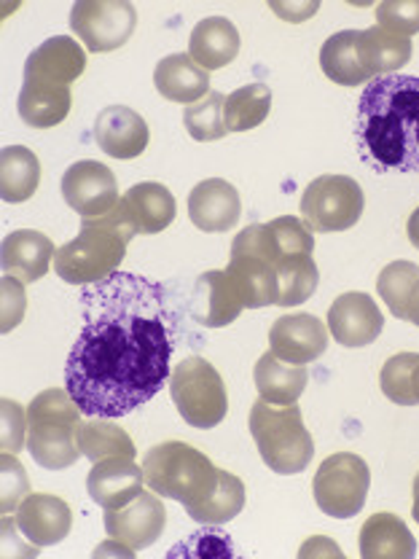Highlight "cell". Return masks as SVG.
I'll return each mask as SVG.
<instances>
[{"mask_svg":"<svg viewBox=\"0 0 419 559\" xmlns=\"http://www.w3.org/2000/svg\"><path fill=\"white\" fill-rule=\"evenodd\" d=\"M81 331L65 364V388L86 417L116 419L148 404L170 382L172 342L165 290L132 272L81 290Z\"/></svg>","mask_w":419,"mask_h":559,"instance_id":"1","label":"cell"},{"mask_svg":"<svg viewBox=\"0 0 419 559\" xmlns=\"http://www.w3.org/2000/svg\"><path fill=\"white\" fill-rule=\"evenodd\" d=\"M355 143L376 173H419V79L380 75L360 95Z\"/></svg>","mask_w":419,"mask_h":559,"instance_id":"2","label":"cell"},{"mask_svg":"<svg viewBox=\"0 0 419 559\" xmlns=\"http://www.w3.org/2000/svg\"><path fill=\"white\" fill-rule=\"evenodd\" d=\"M86 55L73 38L55 35L27 57L25 81L20 92L22 121L33 130H51L62 124L73 105L70 84L84 73Z\"/></svg>","mask_w":419,"mask_h":559,"instance_id":"3","label":"cell"},{"mask_svg":"<svg viewBox=\"0 0 419 559\" xmlns=\"http://www.w3.org/2000/svg\"><path fill=\"white\" fill-rule=\"evenodd\" d=\"M137 235L124 205L100 218H84L75 240L57 250L55 272L70 285H92L116 275L127 255V245Z\"/></svg>","mask_w":419,"mask_h":559,"instance_id":"4","label":"cell"},{"mask_svg":"<svg viewBox=\"0 0 419 559\" xmlns=\"http://www.w3.org/2000/svg\"><path fill=\"white\" fill-rule=\"evenodd\" d=\"M81 406L68 388H49L27 406V450L46 471L70 468L81 457Z\"/></svg>","mask_w":419,"mask_h":559,"instance_id":"5","label":"cell"},{"mask_svg":"<svg viewBox=\"0 0 419 559\" xmlns=\"http://www.w3.org/2000/svg\"><path fill=\"white\" fill-rule=\"evenodd\" d=\"M143 476L148 489L161 498L178 500L185 511L202 506L220 485V468L205 452L183 441H165L145 452Z\"/></svg>","mask_w":419,"mask_h":559,"instance_id":"6","label":"cell"},{"mask_svg":"<svg viewBox=\"0 0 419 559\" xmlns=\"http://www.w3.org/2000/svg\"><path fill=\"white\" fill-rule=\"evenodd\" d=\"M248 425L261 460L275 474H301L312 463L314 441L310 430L304 428V417L296 404L277 409L275 404H266L264 399H259L250 409Z\"/></svg>","mask_w":419,"mask_h":559,"instance_id":"7","label":"cell"},{"mask_svg":"<svg viewBox=\"0 0 419 559\" xmlns=\"http://www.w3.org/2000/svg\"><path fill=\"white\" fill-rule=\"evenodd\" d=\"M272 242H275V264L279 280V305H304L318 290V264H314V237L312 229L296 215H283L266 224Z\"/></svg>","mask_w":419,"mask_h":559,"instance_id":"8","label":"cell"},{"mask_svg":"<svg viewBox=\"0 0 419 559\" xmlns=\"http://www.w3.org/2000/svg\"><path fill=\"white\" fill-rule=\"evenodd\" d=\"M226 272L240 290L242 305L248 310L279 305L275 242H272L266 224L248 226L235 237Z\"/></svg>","mask_w":419,"mask_h":559,"instance_id":"9","label":"cell"},{"mask_svg":"<svg viewBox=\"0 0 419 559\" xmlns=\"http://www.w3.org/2000/svg\"><path fill=\"white\" fill-rule=\"evenodd\" d=\"M170 395L180 417L191 428H215L229 415V393L224 377L200 355L183 358L170 374Z\"/></svg>","mask_w":419,"mask_h":559,"instance_id":"10","label":"cell"},{"mask_svg":"<svg viewBox=\"0 0 419 559\" xmlns=\"http://www.w3.org/2000/svg\"><path fill=\"white\" fill-rule=\"evenodd\" d=\"M371 487V471L355 452H336L320 463L312 481L314 503L334 520H349L360 514Z\"/></svg>","mask_w":419,"mask_h":559,"instance_id":"11","label":"cell"},{"mask_svg":"<svg viewBox=\"0 0 419 559\" xmlns=\"http://www.w3.org/2000/svg\"><path fill=\"white\" fill-rule=\"evenodd\" d=\"M366 207L363 189L349 175H320L301 197V215L312 231H347Z\"/></svg>","mask_w":419,"mask_h":559,"instance_id":"12","label":"cell"},{"mask_svg":"<svg viewBox=\"0 0 419 559\" xmlns=\"http://www.w3.org/2000/svg\"><path fill=\"white\" fill-rule=\"evenodd\" d=\"M135 25L137 11L130 0H79L70 11V27L95 55L121 49Z\"/></svg>","mask_w":419,"mask_h":559,"instance_id":"13","label":"cell"},{"mask_svg":"<svg viewBox=\"0 0 419 559\" xmlns=\"http://www.w3.org/2000/svg\"><path fill=\"white\" fill-rule=\"evenodd\" d=\"M62 197L81 218H100L119 205V183L110 167L95 159L70 165L62 175Z\"/></svg>","mask_w":419,"mask_h":559,"instance_id":"14","label":"cell"},{"mask_svg":"<svg viewBox=\"0 0 419 559\" xmlns=\"http://www.w3.org/2000/svg\"><path fill=\"white\" fill-rule=\"evenodd\" d=\"M167 527V511L159 495L151 489H140V495L124 509L105 511V533L108 538L130 546L132 551H143L161 538Z\"/></svg>","mask_w":419,"mask_h":559,"instance_id":"15","label":"cell"},{"mask_svg":"<svg viewBox=\"0 0 419 559\" xmlns=\"http://www.w3.org/2000/svg\"><path fill=\"white\" fill-rule=\"evenodd\" d=\"M328 347V329L310 312L283 314L270 329V349L285 364L307 366Z\"/></svg>","mask_w":419,"mask_h":559,"instance_id":"16","label":"cell"},{"mask_svg":"<svg viewBox=\"0 0 419 559\" xmlns=\"http://www.w3.org/2000/svg\"><path fill=\"white\" fill-rule=\"evenodd\" d=\"M384 314L369 294L349 290L331 305L328 331L342 347H366L380 340Z\"/></svg>","mask_w":419,"mask_h":559,"instance_id":"17","label":"cell"},{"mask_svg":"<svg viewBox=\"0 0 419 559\" xmlns=\"http://www.w3.org/2000/svg\"><path fill=\"white\" fill-rule=\"evenodd\" d=\"M16 530L31 546H57L73 527V511L62 498L49 492H31L16 509Z\"/></svg>","mask_w":419,"mask_h":559,"instance_id":"18","label":"cell"},{"mask_svg":"<svg viewBox=\"0 0 419 559\" xmlns=\"http://www.w3.org/2000/svg\"><path fill=\"white\" fill-rule=\"evenodd\" d=\"M242 200L235 186L224 178H207L189 194L191 224L207 235H220L240 224Z\"/></svg>","mask_w":419,"mask_h":559,"instance_id":"19","label":"cell"},{"mask_svg":"<svg viewBox=\"0 0 419 559\" xmlns=\"http://www.w3.org/2000/svg\"><path fill=\"white\" fill-rule=\"evenodd\" d=\"M143 481V465H137L135 457H103L92 463L86 489L97 506L113 511L130 506L140 495Z\"/></svg>","mask_w":419,"mask_h":559,"instance_id":"20","label":"cell"},{"mask_svg":"<svg viewBox=\"0 0 419 559\" xmlns=\"http://www.w3.org/2000/svg\"><path fill=\"white\" fill-rule=\"evenodd\" d=\"M242 310V296L231 283L229 272L213 270L196 280L194 294H191V312L196 323L205 329H226L240 318Z\"/></svg>","mask_w":419,"mask_h":559,"instance_id":"21","label":"cell"},{"mask_svg":"<svg viewBox=\"0 0 419 559\" xmlns=\"http://www.w3.org/2000/svg\"><path fill=\"white\" fill-rule=\"evenodd\" d=\"M148 124L127 105H110L97 114L95 140L103 154L113 159H135L148 148Z\"/></svg>","mask_w":419,"mask_h":559,"instance_id":"22","label":"cell"},{"mask_svg":"<svg viewBox=\"0 0 419 559\" xmlns=\"http://www.w3.org/2000/svg\"><path fill=\"white\" fill-rule=\"evenodd\" d=\"M55 259V242L40 231L20 229L3 237V248H0L3 275L22 280V283H35V280L46 277Z\"/></svg>","mask_w":419,"mask_h":559,"instance_id":"23","label":"cell"},{"mask_svg":"<svg viewBox=\"0 0 419 559\" xmlns=\"http://www.w3.org/2000/svg\"><path fill=\"white\" fill-rule=\"evenodd\" d=\"M240 55V33L235 22L226 16H207L196 22L189 38V57L202 70H220L237 60Z\"/></svg>","mask_w":419,"mask_h":559,"instance_id":"24","label":"cell"},{"mask_svg":"<svg viewBox=\"0 0 419 559\" xmlns=\"http://www.w3.org/2000/svg\"><path fill=\"white\" fill-rule=\"evenodd\" d=\"M154 86L165 100L194 105L210 95V73L196 66L189 55H170L154 70Z\"/></svg>","mask_w":419,"mask_h":559,"instance_id":"25","label":"cell"},{"mask_svg":"<svg viewBox=\"0 0 419 559\" xmlns=\"http://www.w3.org/2000/svg\"><path fill=\"white\" fill-rule=\"evenodd\" d=\"M417 540L400 516L380 511L360 527V557L363 559H411Z\"/></svg>","mask_w":419,"mask_h":559,"instance_id":"26","label":"cell"},{"mask_svg":"<svg viewBox=\"0 0 419 559\" xmlns=\"http://www.w3.org/2000/svg\"><path fill=\"white\" fill-rule=\"evenodd\" d=\"M121 205L130 213L137 235H159V231H165L172 224L175 213H178L172 191L167 186L156 183V180L132 186L121 197Z\"/></svg>","mask_w":419,"mask_h":559,"instance_id":"27","label":"cell"},{"mask_svg":"<svg viewBox=\"0 0 419 559\" xmlns=\"http://www.w3.org/2000/svg\"><path fill=\"white\" fill-rule=\"evenodd\" d=\"M253 380L255 390H259V395L266 404L290 406L304 393L307 382H310V371H307V366L285 364V360H279L270 349L255 364Z\"/></svg>","mask_w":419,"mask_h":559,"instance_id":"28","label":"cell"},{"mask_svg":"<svg viewBox=\"0 0 419 559\" xmlns=\"http://www.w3.org/2000/svg\"><path fill=\"white\" fill-rule=\"evenodd\" d=\"M360 31H342L331 35L320 49V68L334 84L360 86L371 84L374 73L360 60Z\"/></svg>","mask_w":419,"mask_h":559,"instance_id":"29","label":"cell"},{"mask_svg":"<svg viewBox=\"0 0 419 559\" xmlns=\"http://www.w3.org/2000/svg\"><path fill=\"white\" fill-rule=\"evenodd\" d=\"M40 162L25 145H5L0 151V197L3 202L20 205L38 191Z\"/></svg>","mask_w":419,"mask_h":559,"instance_id":"30","label":"cell"},{"mask_svg":"<svg viewBox=\"0 0 419 559\" xmlns=\"http://www.w3.org/2000/svg\"><path fill=\"white\" fill-rule=\"evenodd\" d=\"M358 46L360 60L374 73V79L393 75L395 70H400L411 60V40L404 38V35L384 31L380 25L369 27V31H360Z\"/></svg>","mask_w":419,"mask_h":559,"instance_id":"31","label":"cell"},{"mask_svg":"<svg viewBox=\"0 0 419 559\" xmlns=\"http://www.w3.org/2000/svg\"><path fill=\"white\" fill-rule=\"evenodd\" d=\"M79 444L84 457H89L92 463L103 457H137L135 441L130 439V433L105 417H92L81 425Z\"/></svg>","mask_w":419,"mask_h":559,"instance_id":"32","label":"cell"},{"mask_svg":"<svg viewBox=\"0 0 419 559\" xmlns=\"http://www.w3.org/2000/svg\"><path fill=\"white\" fill-rule=\"evenodd\" d=\"M272 110V90L264 84H248L240 86L226 97L224 119L229 132H248L255 130L266 121Z\"/></svg>","mask_w":419,"mask_h":559,"instance_id":"33","label":"cell"},{"mask_svg":"<svg viewBox=\"0 0 419 559\" xmlns=\"http://www.w3.org/2000/svg\"><path fill=\"white\" fill-rule=\"evenodd\" d=\"M244 509V485L240 476L229 474V471H220V485L213 495L196 509L185 511L194 522L202 524H226L235 520L237 514Z\"/></svg>","mask_w":419,"mask_h":559,"instance_id":"34","label":"cell"},{"mask_svg":"<svg viewBox=\"0 0 419 559\" xmlns=\"http://www.w3.org/2000/svg\"><path fill=\"white\" fill-rule=\"evenodd\" d=\"M226 97L220 92H210L200 103L189 105L183 110V124L189 135L200 143H213V140L226 138V119H224Z\"/></svg>","mask_w":419,"mask_h":559,"instance_id":"35","label":"cell"},{"mask_svg":"<svg viewBox=\"0 0 419 559\" xmlns=\"http://www.w3.org/2000/svg\"><path fill=\"white\" fill-rule=\"evenodd\" d=\"M419 280V266L411 261H393L380 272L376 280V290H380L382 301L387 305V310L398 320H404L406 314V301H409L411 290H415Z\"/></svg>","mask_w":419,"mask_h":559,"instance_id":"36","label":"cell"},{"mask_svg":"<svg viewBox=\"0 0 419 559\" xmlns=\"http://www.w3.org/2000/svg\"><path fill=\"white\" fill-rule=\"evenodd\" d=\"M419 366V353H398L393 358H387V364L382 366V393L387 395L393 404L400 406H417L415 390H411V374Z\"/></svg>","mask_w":419,"mask_h":559,"instance_id":"37","label":"cell"},{"mask_svg":"<svg viewBox=\"0 0 419 559\" xmlns=\"http://www.w3.org/2000/svg\"><path fill=\"white\" fill-rule=\"evenodd\" d=\"M374 14L384 31L404 35V38L419 33V0H384L376 5Z\"/></svg>","mask_w":419,"mask_h":559,"instance_id":"38","label":"cell"},{"mask_svg":"<svg viewBox=\"0 0 419 559\" xmlns=\"http://www.w3.org/2000/svg\"><path fill=\"white\" fill-rule=\"evenodd\" d=\"M0 471H3V476H0L3 479V503H0V511H3V516H9L20 509V503L31 495V489H27L25 468H22L20 460L11 452H3V457H0Z\"/></svg>","mask_w":419,"mask_h":559,"instance_id":"39","label":"cell"},{"mask_svg":"<svg viewBox=\"0 0 419 559\" xmlns=\"http://www.w3.org/2000/svg\"><path fill=\"white\" fill-rule=\"evenodd\" d=\"M0 294H3V301H0V331L9 334L11 329L22 323V314L27 310V296H25V283L11 275H3V283H0Z\"/></svg>","mask_w":419,"mask_h":559,"instance_id":"40","label":"cell"},{"mask_svg":"<svg viewBox=\"0 0 419 559\" xmlns=\"http://www.w3.org/2000/svg\"><path fill=\"white\" fill-rule=\"evenodd\" d=\"M3 406V430H0V441H3V452L16 454L25 444L27 425H25V409H22L16 401L3 399L0 401Z\"/></svg>","mask_w":419,"mask_h":559,"instance_id":"41","label":"cell"},{"mask_svg":"<svg viewBox=\"0 0 419 559\" xmlns=\"http://www.w3.org/2000/svg\"><path fill=\"white\" fill-rule=\"evenodd\" d=\"M270 9L285 22H304L307 16L318 14L320 3L318 0H312V3H270Z\"/></svg>","mask_w":419,"mask_h":559,"instance_id":"42","label":"cell"},{"mask_svg":"<svg viewBox=\"0 0 419 559\" xmlns=\"http://www.w3.org/2000/svg\"><path fill=\"white\" fill-rule=\"evenodd\" d=\"M318 555H334V557H342V549L336 544H331L328 538H323V535H318V538L307 540L304 546H301L299 557H318Z\"/></svg>","mask_w":419,"mask_h":559,"instance_id":"43","label":"cell"},{"mask_svg":"<svg viewBox=\"0 0 419 559\" xmlns=\"http://www.w3.org/2000/svg\"><path fill=\"white\" fill-rule=\"evenodd\" d=\"M404 320H409V323L419 325V280H417L415 290H411L409 301H406V314H404Z\"/></svg>","mask_w":419,"mask_h":559,"instance_id":"44","label":"cell"},{"mask_svg":"<svg viewBox=\"0 0 419 559\" xmlns=\"http://www.w3.org/2000/svg\"><path fill=\"white\" fill-rule=\"evenodd\" d=\"M406 231H409V240L415 248H419V207L409 215V224H406Z\"/></svg>","mask_w":419,"mask_h":559,"instance_id":"45","label":"cell"},{"mask_svg":"<svg viewBox=\"0 0 419 559\" xmlns=\"http://www.w3.org/2000/svg\"><path fill=\"white\" fill-rule=\"evenodd\" d=\"M411 516L419 524V474L415 476V506H411Z\"/></svg>","mask_w":419,"mask_h":559,"instance_id":"46","label":"cell"},{"mask_svg":"<svg viewBox=\"0 0 419 559\" xmlns=\"http://www.w3.org/2000/svg\"><path fill=\"white\" fill-rule=\"evenodd\" d=\"M411 390H415V399L419 404V366L415 369V374H411Z\"/></svg>","mask_w":419,"mask_h":559,"instance_id":"47","label":"cell"}]
</instances>
